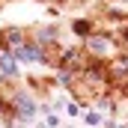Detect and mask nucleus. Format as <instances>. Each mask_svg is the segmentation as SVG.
I'll return each instance as SVG.
<instances>
[{"label": "nucleus", "instance_id": "1", "mask_svg": "<svg viewBox=\"0 0 128 128\" xmlns=\"http://www.w3.org/2000/svg\"><path fill=\"white\" fill-rule=\"evenodd\" d=\"M113 39L110 36H101V33H90L86 36V51L92 54V57H110L113 54Z\"/></svg>", "mask_w": 128, "mask_h": 128}, {"label": "nucleus", "instance_id": "2", "mask_svg": "<svg viewBox=\"0 0 128 128\" xmlns=\"http://www.w3.org/2000/svg\"><path fill=\"white\" fill-rule=\"evenodd\" d=\"M9 104H12V110L18 113V119H21V122H30L33 113H36V101H33L27 92H15Z\"/></svg>", "mask_w": 128, "mask_h": 128}, {"label": "nucleus", "instance_id": "3", "mask_svg": "<svg viewBox=\"0 0 128 128\" xmlns=\"http://www.w3.org/2000/svg\"><path fill=\"white\" fill-rule=\"evenodd\" d=\"M12 54H15V60H24V63H45V51H42V45L21 42V45L12 48Z\"/></svg>", "mask_w": 128, "mask_h": 128}, {"label": "nucleus", "instance_id": "4", "mask_svg": "<svg viewBox=\"0 0 128 128\" xmlns=\"http://www.w3.org/2000/svg\"><path fill=\"white\" fill-rule=\"evenodd\" d=\"M0 68H3L6 78L18 74V60H15V54H9V48H0Z\"/></svg>", "mask_w": 128, "mask_h": 128}, {"label": "nucleus", "instance_id": "5", "mask_svg": "<svg viewBox=\"0 0 128 128\" xmlns=\"http://www.w3.org/2000/svg\"><path fill=\"white\" fill-rule=\"evenodd\" d=\"M60 66H63V72H68L72 66H80V51H63Z\"/></svg>", "mask_w": 128, "mask_h": 128}, {"label": "nucleus", "instance_id": "6", "mask_svg": "<svg viewBox=\"0 0 128 128\" xmlns=\"http://www.w3.org/2000/svg\"><path fill=\"white\" fill-rule=\"evenodd\" d=\"M72 30L78 33V36H84V39H86V36L92 33V21H86V18H78V21L72 24Z\"/></svg>", "mask_w": 128, "mask_h": 128}, {"label": "nucleus", "instance_id": "7", "mask_svg": "<svg viewBox=\"0 0 128 128\" xmlns=\"http://www.w3.org/2000/svg\"><path fill=\"white\" fill-rule=\"evenodd\" d=\"M3 39H6V42H12V48H15V45H21V42H24V33L18 30V27H9V30L3 33Z\"/></svg>", "mask_w": 128, "mask_h": 128}, {"label": "nucleus", "instance_id": "8", "mask_svg": "<svg viewBox=\"0 0 128 128\" xmlns=\"http://www.w3.org/2000/svg\"><path fill=\"white\" fill-rule=\"evenodd\" d=\"M86 125H101V113H86Z\"/></svg>", "mask_w": 128, "mask_h": 128}, {"label": "nucleus", "instance_id": "9", "mask_svg": "<svg viewBox=\"0 0 128 128\" xmlns=\"http://www.w3.org/2000/svg\"><path fill=\"white\" fill-rule=\"evenodd\" d=\"M42 39H45V42H51V39H57V30H45V33H42Z\"/></svg>", "mask_w": 128, "mask_h": 128}, {"label": "nucleus", "instance_id": "10", "mask_svg": "<svg viewBox=\"0 0 128 128\" xmlns=\"http://www.w3.org/2000/svg\"><path fill=\"white\" fill-rule=\"evenodd\" d=\"M3 110H6V101H3V98H0V113H3Z\"/></svg>", "mask_w": 128, "mask_h": 128}, {"label": "nucleus", "instance_id": "11", "mask_svg": "<svg viewBox=\"0 0 128 128\" xmlns=\"http://www.w3.org/2000/svg\"><path fill=\"white\" fill-rule=\"evenodd\" d=\"M125 39H128V27H125Z\"/></svg>", "mask_w": 128, "mask_h": 128}, {"label": "nucleus", "instance_id": "12", "mask_svg": "<svg viewBox=\"0 0 128 128\" xmlns=\"http://www.w3.org/2000/svg\"><path fill=\"white\" fill-rule=\"evenodd\" d=\"M125 128H128V125H125Z\"/></svg>", "mask_w": 128, "mask_h": 128}]
</instances>
